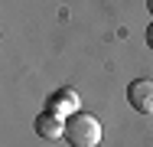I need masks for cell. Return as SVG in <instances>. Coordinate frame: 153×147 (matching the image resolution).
Returning a JSON list of instances; mask_svg holds the SVG:
<instances>
[{
  "mask_svg": "<svg viewBox=\"0 0 153 147\" xmlns=\"http://www.w3.org/2000/svg\"><path fill=\"white\" fill-rule=\"evenodd\" d=\"M65 141L72 147H98L101 144V121L88 111L65 118Z\"/></svg>",
  "mask_w": 153,
  "mask_h": 147,
  "instance_id": "1",
  "label": "cell"
},
{
  "mask_svg": "<svg viewBox=\"0 0 153 147\" xmlns=\"http://www.w3.org/2000/svg\"><path fill=\"white\" fill-rule=\"evenodd\" d=\"M127 101L134 111L140 115H153V82L150 79H134L127 85Z\"/></svg>",
  "mask_w": 153,
  "mask_h": 147,
  "instance_id": "2",
  "label": "cell"
},
{
  "mask_svg": "<svg viewBox=\"0 0 153 147\" xmlns=\"http://www.w3.org/2000/svg\"><path fill=\"white\" fill-rule=\"evenodd\" d=\"M46 111H52V115H59V118L78 115V92H75V88H59V92H52V95L46 98Z\"/></svg>",
  "mask_w": 153,
  "mask_h": 147,
  "instance_id": "3",
  "label": "cell"
},
{
  "mask_svg": "<svg viewBox=\"0 0 153 147\" xmlns=\"http://www.w3.org/2000/svg\"><path fill=\"white\" fill-rule=\"evenodd\" d=\"M33 128H36V134L42 141H59V137H65V118L52 115V111H42V115L33 121Z\"/></svg>",
  "mask_w": 153,
  "mask_h": 147,
  "instance_id": "4",
  "label": "cell"
},
{
  "mask_svg": "<svg viewBox=\"0 0 153 147\" xmlns=\"http://www.w3.org/2000/svg\"><path fill=\"white\" fill-rule=\"evenodd\" d=\"M147 43H150V49H153V23L147 26Z\"/></svg>",
  "mask_w": 153,
  "mask_h": 147,
  "instance_id": "5",
  "label": "cell"
},
{
  "mask_svg": "<svg viewBox=\"0 0 153 147\" xmlns=\"http://www.w3.org/2000/svg\"><path fill=\"white\" fill-rule=\"evenodd\" d=\"M147 10H150V16H153V0H147Z\"/></svg>",
  "mask_w": 153,
  "mask_h": 147,
  "instance_id": "6",
  "label": "cell"
}]
</instances>
